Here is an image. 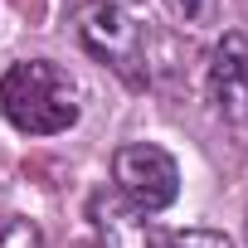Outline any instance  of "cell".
Segmentation results:
<instances>
[{
	"mask_svg": "<svg viewBox=\"0 0 248 248\" xmlns=\"http://www.w3.org/2000/svg\"><path fill=\"white\" fill-rule=\"evenodd\" d=\"M0 112L25 137H59L78 122V83L49 59H20L0 73Z\"/></svg>",
	"mask_w": 248,
	"mask_h": 248,
	"instance_id": "obj_1",
	"label": "cell"
},
{
	"mask_svg": "<svg viewBox=\"0 0 248 248\" xmlns=\"http://www.w3.org/2000/svg\"><path fill=\"white\" fill-rule=\"evenodd\" d=\"M78 39L93 59H102L117 78H127L132 88L146 83V39L141 25L117 5V0H83L78 5Z\"/></svg>",
	"mask_w": 248,
	"mask_h": 248,
	"instance_id": "obj_2",
	"label": "cell"
},
{
	"mask_svg": "<svg viewBox=\"0 0 248 248\" xmlns=\"http://www.w3.org/2000/svg\"><path fill=\"white\" fill-rule=\"evenodd\" d=\"M112 185L141 214H161L166 204H175L180 195V166L166 146L156 141H132L112 156Z\"/></svg>",
	"mask_w": 248,
	"mask_h": 248,
	"instance_id": "obj_3",
	"label": "cell"
},
{
	"mask_svg": "<svg viewBox=\"0 0 248 248\" xmlns=\"http://www.w3.org/2000/svg\"><path fill=\"white\" fill-rule=\"evenodd\" d=\"M209 102L224 122L248 127V34L224 30L209 49Z\"/></svg>",
	"mask_w": 248,
	"mask_h": 248,
	"instance_id": "obj_4",
	"label": "cell"
},
{
	"mask_svg": "<svg viewBox=\"0 0 248 248\" xmlns=\"http://www.w3.org/2000/svg\"><path fill=\"white\" fill-rule=\"evenodd\" d=\"M88 214H93V229H97V243L102 248H151L146 214L132 209L117 190H97L88 200Z\"/></svg>",
	"mask_w": 248,
	"mask_h": 248,
	"instance_id": "obj_5",
	"label": "cell"
},
{
	"mask_svg": "<svg viewBox=\"0 0 248 248\" xmlns=\"http://www.w3.org/2000/svg\"><path fill=\"white\" fill-rule=\"evenodd\" d=\"M166 10H170L175 25H185V30H204V25L219 20V0H166Z\"/></svg>",
	"mask_w": 248,
	"mask_h": 248,
	"instance_id": "obj_6",
	"label": "cell"
},
{
	"mask_svg": "<svg viewBox=\"0 0 248 248\" xmlns=\"http://www.w3.org/2000/svg\"><path fill=\"white\" fill-rule=\"evenodd\" d=\"M0 248H44V233L20 214H0Z\"/></svg>",
	"mask_w": 248,
	"mask_h": 248,
	"instance_id": "obj_7",
	"label": "cell"
},
{
	"mask_svg": "<svg viewBox=\"0 0 248 248\" xmlns=\"http://www.w3.org/2000/svg\"><path fill=\"white\" fill-rule=\"evenodd\" d=\"M166 248H233L219 229H180L166 238Z\"/></svg>",
	"mask_w": 248,
	"mask_h": 248,
	"instance_id": "obj_8",
	"label": "cell"
},
{
	"mask_svg": "<svg viewBox=\"0 0 248 248\" xmlns=\"http://www.w3.org/2000/svg\"><path fill=\"white\" fill-rule=\"evenodd\" d=\"M117 5H141V0H117Z\"/></svg>",
	"mask_w": 248,
	"mask_h": 248,
	"instance_id": "obj_9",
	"label": "cell"
}]
</instances>
